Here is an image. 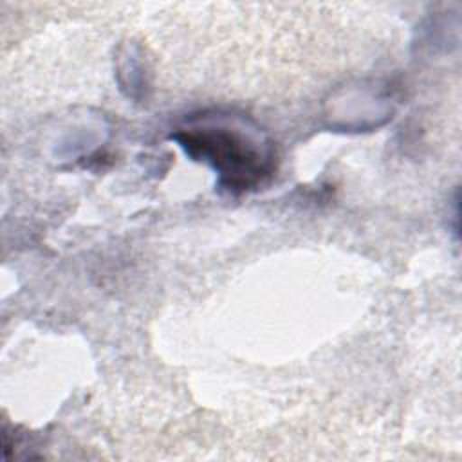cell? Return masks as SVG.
<instances>
[{
    "label": "cell",
    "mask_w": 462,
    "mask_h": 462,
    "mask_svg": "<svg viewBox=\"0 0 462 462\" xmlns=\"http://www.w3.org/2000/svg\"><path fill=\"white\" fill-rule=\"evenodd\" d=\"M171 139L193 161L218 175V188L244 193L262 186L274 173L271 141L251 123L229 114H200L179 126Z\"/></svg>",
    "instance_id": "1"
}]
</instances>
